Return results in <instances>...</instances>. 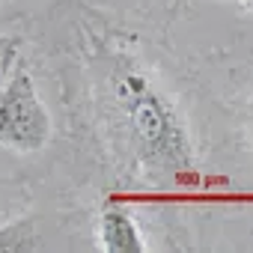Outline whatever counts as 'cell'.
<instances>
[{
	"label": "cell",
	"instance_id": "cell-1",
	"mask_svg": "<svg viewBox=\"0 0 253 253\" xmlns=\"http://www.w3.org/2000/svg\"><path fill=\"white\" fill-rule=\"evenodd\" d=\"M113 98L140 158L164 173H185L194 167L191 131L176 104L137 66L113 72Z\"/></svg>",
	"mask_w": 253,
	"mask_h": 253
},
{
	"label": "cell",
	"instance_id": "cell-2",
	"mask_svg": "<svg viewBox=\"0 0 253 253\" xmlns=\"http://www.w3.org/2000/svg\"><path fill=\"white\" fill-rule=\"evenodd\" d=\"M51 140V113L39 98L27 66H15L0 86V146L12 152H39Z\"/></svg>",
	"mask_w": 253,
	"mask_h": 253
},
{
	"label": "cell",
	"instance_id": "cell-3",
	"mask_svg": "<svg viewBox=\"0 0 253 253\" xmlns=\"http://www.w3.org/2000/svg\"><path fill=\"white\" fill-rule=\"evenodd\" d=\"M98 244L104 253H146L140 223L122 206H107L98 214Z\"/></svg>",
	"mask_w": 253,
	"mask_h": 253
},
{
	"label": "cell",
	"instance_id": "cell-4",
	"mask_svg": "<svg viewBox=\"0 0 253 253\" xmlns=\"http://www.w3.org/2000/svg\"><path fill=\"white\" fill-rule=\"evenodd\" d=\"M21 250H39V232L30 217L0 226V253H21Z\"/></svg>",
	"mask_w": 253,
	"mask_h": 253
},
{
	"label": "cell",
	"instance_id": "cell-5",
	"mask_svg": "<svg viewBox=\"0 0 253 253\" xmlns=\"http://www.w3.org/2000/svg\"><path fill=\"white\" fill-rule=\"evenodd\" d=\"M244 3H253V0H244Z\"/></svg>",
	"mask_w": 253,
	"mask_h": 253
},
{
	"label": "cell",
	"instance_id": "cell-6",
	"mask_svg": "<svg viewBox=\"0 0 253 253\" xmlns=\"http://www.w3.org/2000/svg\"><path fill=\"white\" fill-rule=\"evenodd\" d=\"M0 45H3V39H0Z\"/></svg>",
	"mask_w": 253,
	"mask_h": 253
}]
</instances>
